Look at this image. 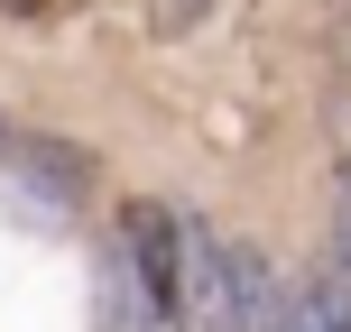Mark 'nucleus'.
Here are the masks:
<instances>
[{
	"instance_id": "4",
	"label": "nucleus",
	"mask_w": 351,
	"mask_h": 332,
	"mask_svg": "<svg viewBox=\"0 0 351 332\" xmlns=\"http://www.w3.org/2000/svg\"><path fill=\"white\" fill-rule=\"evenodd\" d=\"M278 332H351V268H305V277H287V314Z\"/></svg>"
},
{
	"instance_id": "3",
	"label": "nucleus",
	"mask_w": 351,
	"mask_h": 332,
	"mask_svg": "<svg viewBox=\"0 0 351 332\" xmlns=\"http://www.w3.org/2000/svg\"><path fill=\"white\" fill-rule=\"evenodd\" d=\"M287 314V268L259 240H231V332H278Z\"/></svg>"
},
{
	"instance_id": "5",
	"label": "nucleus",
	"mask_w": 351,
	"mask_h": 332,
	"mask_svg": "<svg viewBox=\"0 0 351 332\" xmlns=\"http://www.w3.org/2000/svg\"><path fill=\"white\" fill-rule=\"evenodd\" d=\"M333 259L351 268V166L333 175Z\"/></svg>"
},
{
	"instance_id": "2",
	"label": "nucleus",
	"mask_w": 351,
	"mask_h": 332,
	"mask_svg": "<svg viewBox=\"0 0 351 332\" xmlns=\"http://www.w3.org/2000/svg\"><path fill=\"white\" fill-rule=\"evenodd\" d=\"M0 175H10L19 194H28L37 212H56V222H65L74 203H84V157H74V148H47V139H10V129H0Z\"/></svg>"
},
{
	"instance_id": "1",
	"label": "nucleus",
	"mask_w": 351,
	"mask_h": 332,
	"mask_svg": "<svg viewBox=\"0 0 351 332\" xmlns=\"http://www.w3.org/2000/svg\"><path fill=\"white\" fill-rule=\"evenodd\" d=\"M176 332H231V240L176 212Z\"/></svg>"
}]
</instances>
